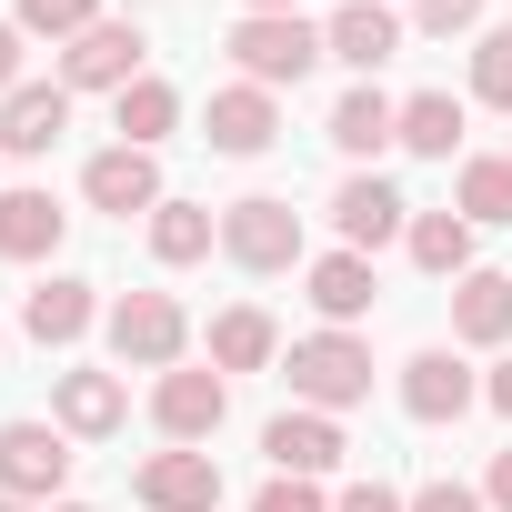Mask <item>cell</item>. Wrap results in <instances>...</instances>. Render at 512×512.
Returning <instances> with one entry per match:
<instances>
[{"label": "cell", "mask_w": 512, "mask_h": 512, "mask_svg": "<svg viewBox=\"0 0 512 512\" xmlns=\"http://www.w3.org/2000/svg\"><path fill=\"white\" fill-rule=\"evenodd\" d=\"M221 51H231V71L241 81H262V91H302L332 51H322V21H302V11H241L231 31H221Z\"/></svg>", "instance_id": "6da1fadb"}, {"label": "cell", "mask_w": 512, "mask_h": 512, "mask_svg": "<svg viewBox=\"0 0 512 512\" xmlns=\"http://www.w3.org/2000/svg\"><path fill=\"white\" fill-rule=\"evenodd\" d=\"M282 382H292V402L302 412H352V402H372V342L362 332H302L292 352H282Z\"/></svg>", "instance_id": "7a4b0ae2"}, {"label": "cell", "mask_w": 512, "mask_h": 512, "mask_svg": "<svg viewBox=\"0 0 512 512\" xmlns=\"http://www.w3.org/2000/svg\"><path fill=\"white\" fill-rule=\"evenodd\" d=\"M101 342H111V362L121 372H181V352H191V312L171 302V292H111V312H101Z\"/></svg>", "instance_id": "3957f363"}, {"label": "cell", "mask_w": 512, "mask_h": 512, "mask_svg": "<svg viewBox=\"0 0 512 512\" xmlns=\"http://www.w3.org/2000/svg\"><path fill=\"white\" fill-rule=\"evenodd\" d=\"M221 262H241V272H302L312 262V241H302V211L282 201V191H241L231 211H221Z\"/></svg>", "instance_id": "277c9868"}, {"label": "cell", "mask_w": 512, "mask_h": 512, "mask_svg": "<svg viewBox=\"0 0 512 512\" xmlns=\"http://www.w3.org/2000/svg\"><path fill=\"white\" fill-rule=\"evenodd\" d=\"M71 462H81V452H71L61 422H31V412H21V422H0V492H11V502H41V512L71 502V492H61Z\"/></svg>", "instance_id": "5b68a950"}, {"label": "cell", "mask_w": 512, "mask_h": 512, "mask_svg": "<svg viewBox=\"0 0 512 512\" xmlns=\"http://www.w3.org/2000/svg\"><path fill=\"white\" fill-rule=\"evenodd\" d=\"M221 422H231V372L181 362V372H161V382H151V432H161V442H191V452H201Z\"/></svg>", "instance_id": "8992f818"}, {"label": "cell", "mask_w": 512, "mask_h": 512, "mask_svg": "<svg viewBox=\"0 0 512 512\" xmlns=\"http://www.w3.org/2000/svg\"><path fill=\"white\" fill-rule=\"evenodd\" d=\"M141 71H151V31H141V21H91V31L61 51V91H111V101H121Z\"/></svg>", "instance_id": "52a82bcc"}, {"label": "cell", "mask_w": 512, "mask_h": 512, "mask_svg": "<svg viewBox=\"0 0 512 512\" xmlns=\"http://www.w3.org/2000/svg\"><path fill=\"white\" fill-rule=\"evenodd\" d=\"M201 141H211L221 161H262V151L282 141V91H262V81H221V91L201 101Z\"/></svg>", "instance_id": "ba28073f"}, {"label": "cell", "mask_w": 512, "mask_h": 512, "mask_svg": "<svg viewBox=\"0 0 512 512\" xmlns=\"http://www.w3.org/2000/svg\"><path fill=\"white\" fill-rule=\"evenodd\" d=\"M81 201H91V211H111V221H151L171 191H161V161H151V151L111 141V151H91V161H81Z\"/></svg>", "instance_id": "9c48e42d"}, {"label": "cell", "mask_w": 512, "mask_h": 512, "mask_svg": "<svg viewBox=\"0 0 512 512\" xmlns=\"http://www.w3.org/2000/svg\"><path fill=\"white\" fill-rule=\"evenodd\" d=\"M332 231H342V251H362V262H372L382 241H402V231H412V201H402V181H382V171H352V181L332 191Z\"/></svg>", "instance_id": "30bf717a"}, {"label": "cell", "mask_w": 512, "mask_h": 512, "mask_svg": "<svg viewBox=\"0 0 512 512\" xmlns=\"http://www.w3.org/2000/svg\"><path fill=\"white\" fill-rule=\"evenodd\" d=\"M101 282H81V272H51V282H31L21 292V332L41 342V352H71L81 332H101Z\"/></svg>", "instance_id": "8fae6325"}, {"label": "cell", "mask_w": 512, "mask_h": 512, "mask_svg": "<svg viewBox=\"0 0 512 512\" xmlns=\"http://www.w3.org/2000/svg\"><path fill=\"white\" fill-rule=\"evenodd\" d=\"M472 402H482V372H472L452 342H432V352H412V362H402V412H412V422H432V432H442V422H462Z\"/></svg>", "instance_id": "7c38bea8"}, {"label": "cell", "mask_w": 512, "mask_h": 512, "mask_svg": "<svg viewBox=\"0 0 512 512\" xmlns=\"http://www.w3.org/2000/svg\"><path fill=\"white\" fill-rule=\"evenodd\" d=\"M51 422H61L71 442H111V432L131 422V382H121V372L71 362V372H51Z\"/></svg>", "instance_id": "4fadbf2b"}, {"label": "cell", "mask_w": 512, "mask_h": 512, "mask_svg": "<svg viewBox=\"0 0 512 512\" xmlns=\"http://www.w3.org/2000/svg\"><path fill=\"white\" fill-rule=\"evenodd\" d=\"M402 41H412V21L392 11V0H342V11L322 21V51L342 61V71H382V61H402Z\"/></svg>", "instance_id": "5bb4252c"}, {"label": "cell", "mask_w": 512, "mask_h": 512, "mask_svg": "<svg viewBox=\"0 0 512 512\" xmlns=\"http://www.w3.org/2000/svg\"><path fill=\"white\" fill-rule=\"evenodd\" d=\"M262 452H272V472H292V482H332L352 442H342V422H332V412H302V402H292V412H272V422H262Z\"/></svg>", "instance_id": "9a60e30c"}, {"label": "cell", "mask_w": 512, "mask_h": 512, "mask_svg": "<svg viewBox=\"0 0 512 512\" xmlns=\"http://www.w3.org/2000/svg\"><path fill=\"white\" fill-rule=\"evenodd\" d=\"M131 492H141V512H221V462L191 452V442H171V452H151L131 472Z\"/></svg>", "instance_id": "2e32d148"}, {"label": "cell", "mask_w": 512, "mask_h": 512, "mask_svg": "<svg viewBox=\"0 0 512 512\" xmlns=\"http://www.w3.org/2000/svg\"><path fill=\"white\" fill-rule=\"evenodd\" d=\"M372 292H382V272L362 262V251H312V262H302V302L322 312V332H352L362 312H372Z\"/></svg>", "instance_id": "e0dca14e"}, {"label": "cell", "mask_w": 512, "mask_h": 512, "mask_svg": "<svg viewBox=\"0 0 512 512\" xmlns=\"http://www.w3.org/2000/svg\"><path fill=\"white\" fill-rule=\"evenodd\" d=\"M61 131H71V91L61 81H21L0 101V161H41V151H61Z\"/></svg>", "instance_id": "ac0fdd59"}, {"label": "cell", "mask_w": 512, "mask_h": 512, "mask_svg": "<svg viewBox=\"0 0 512 512\" xmlns=\"http://www.w3.org/2000/svg\"><path fill=\"white\" fill-rule=\"evenodd\" d=\"M322 131H332V151L362 171V161H382V151H392V131H402V101H392L382 81H352V91L332 101V121H322Z\"/></svg>", "instance_id": "d6986e66"}, {"label": "cell", "mask_w": 512, "mask_h": 512, "mask_svg": "<svg viewBox=\"0 0 512 512\" xmlns=\"http://www.w3.org/2000/svg\"><path fill=\"white\" fill-rule=\"evenodd\" d=\"M61 231H71V211H61L41 181H11V191H0V262H51Z\"/></svg>", "instance_id": "ffe728a7"}, {"label": "cell", "mask_w": 512, "mask_h": 512, "mask_svg": "<svg viewBox=\"0 0 512 512\" xmlns=\"http://www.w3.org/2000/svg\"><path fill=\"white\" fill-rule=\"evenodd\" d=\"M512 342V272H462L452 282V352H502Z\"/></svg>", "instance_id": "44dd1931"}, {"label": "cell", "mask_w": 512, "mask_h": 512, "mask_svg": "<svg viewBox=\"0 0 512 512\" xmlns=\"http://www.w3.org/2000/svg\"><path fill=\"white\" fill-rule=\"evenodd\" d=\"M211 372H282V322L262 302L211 312Z\"/></svg>", "instance_id": "7402d4cb"}, {"label": "cell", "mask_w": 512, "mask_h": 512, "mask_svg": "<svg viewBox=\"0 0 512 512\" xmlns=\"http://www.w3.org/2000/svg\"><path fill=\"white\" fill-rule=\"evenodd\" d=\"M141 231H151V262H161V272H191V262L221 251V211H201V201H161Z\"/></svg>", "instance_id": "603a6c76"}, {"label": "cell", "mask_w": 512, "mask_h": 512, "mask_svg": "<svg viewBox=\"0 0 512 512\" xmlns=\"http://www.w3.org/2000/svg\"><path fill=\"white\" fill-rule=\"evenodd\" d=\"M462 121H472V101H452V91H412L392 151H412V161H452V151H462Z\"/></svg>", "instance_id": "cb8c5ba5"}, {"label": "cell", "mask_w": 512, "mask_h": 512, "mask_svg": "<svg viewBox=\"0 0 512 512\" xmlns=\"http://www.w3.org/2000/svg\"><path fill=\"white\" fill-rule=\"evenodd\" d=\"M402 251H412V272H432V282H462V272H482V262H472V221H462V211H412Z\"/></svg>", "instance_id": "d4e9b609"}, {"label": "cell", "mask_w": 512, "mask_h": 512, "mask_svg": "<svg viewBox=\"0 0 512 512\" xmlns=\"http://www.w3.org/2000/svg\"><path fill=\"white\" fill-rule=\"evenodd\" d=\"M111 131H121L131 151H161V141L181 131V91H171L161 71H141V81H131L121 101H111Z\"/></svg>", "instance_id": "484cf974"}, {"label": "cell", "mask_w": 512, "mask_h": 512, "mask_svg": "<svg viewBox=\"0 0 512 512\" xmlns=\"http://www.w3.org/2000/svg\"><path fill=\"white\" fill-rule=\"evenodd\" d=\"M452 211H462L472 231L512 221V151H472V161L452 171Z\"/></svg>", "instance_id": "4316f807"}, {"label": "cell", "mask_w": 512, "mask_h": 512, "mask_svg": "<svg viewBox=\"0 0 512 512\" xmlns=\"http://www.w3.org/2000/svg\"><path fill=\"white\" fill-rule=\"evenodd\" d=\"M462 91H472V101H492V111H512V21H492V31L472 41V71H462Z\"/></svg>", "instance_id": "83f0119b"}, {"label": "cell", "mask_w": 512, "mask_h": 512, "mask_svg": "<svg viewBox=\"0 0 512 512\" xmlns=\"http://www.w3.org/2000/svg\"><path fill=\"white\" fill-rule=\"evenodd\" d=\"M11 21H21L31 41H61V51H71V41H81L91 21H111V11H101V0H11Z\"/></svg>", "instance_id": "f1b7e54d"}, {"label": "cell", "mask_w": 512, "mask_h": 512, "mask_svg": "<svg viewBox=\"0 0 512 512\" xmlns=\"http://www.w3.org/2000/svg\"><path fill=\"white\" fill-rule=\"evenodd\" d=\"M412 31L422 41H482L492 31V0H412Z\"/></svg>", "instance_id": "f546056e"}, {"label": "cell", "mask_w": 512, "mask_h": 512, "mask_svg": "<svg viewBox=\"0 0 512 512\" xmlns=\"http://www.w3.org/2000/svg\"><path fill=\"white\" fill-rule=\"evenodd\" d=\"M332 512H412V492H402V482H382V472H362V482H342V492H332Z\"/></svg>", "instance_id": "4dcf8cb0"}, {"label": "cell", "mask_w": 512, "mask_h": 512, "mask_svg": "<svg viewBox=\"0 0 512 512\" xmlns=\"http://www.w3.org/2000/svg\"><path fill=\"white\" fill-rule=\"evenodd\" d=\"M251 512H332V502H322V482H292V472H272L262 492H251Z\"/></svg>", "instance_id": "1f68e13d"}, {"label": "cell", "mask_w": 512, "mask_h": 512, "mask_svg": "<svg viewBox=\"0 0 512 512\" xmlns=\"http://www.w3.org/2000/svg\"><path fill=\"white\" fill-rule=\"evenodd\" d=\"M412 512H492V502H482V482H452V472H442V482L412 492Z\"/></svg>", "instance_id": "d6a6232c"}, {"label": "cell", "mask_w": 512, "mask_h": 512, "mask_svg": "<svg viewBox=\"0 0 512 512\" xmlns=\"http://www.w3.org/2000/svg\"><path fill=\"white\" fill-rule=\"evenodd\" d=\"M21 41H31L21 21H0V101H11V91H21Z\"/></svg>", "instance_id": "836d02e7"}, {"label": "cell", "mask_w": 512, "mask_h": 512, "mask_svg": "<svg viewBox=\"0 0 512 512\" xmlns=\"http://www.w3.org/2000/svg\"><path fill=\"white\" fill-rule=\"evenodd\" d=\"M482 502H492V512H512V442L492 452V472H482Z\"/></svg>", "instance_id": "e575fe53"}, {"label": "cell", "mask_w": 512, "mask_h": 512, "mask_svg": "<svg viewBox=\"0 0 512 512\" xmlns=\"http://www.w3.org/2000/svg\"><path fill=\"white\" fill-rule=\"evenodd\" d=\"M482 402H492V412H502V422H512V352H502V362H492V372H482Z\"/></svg>", "instance_id": "d590c367"}, {"label": "cell", "mask_w": 512, "mask_h": 512, "mask_svg": "<svg viewBox=\"0 0 512 512\" xmlns=\"http://www.w3.org/2000/svg\"><path fill=\"white\" fill-rule=\"evenodd\" d=\"M241 11H302V0H241Z\"/></svg>", "instance_id": "8d00e7d4"}, {"label": "cell", "mask_w": 512, "mask_h": 512, "mask_svg": "<svg viewBox=\"0 0 512 512\" xmlns=\"http://www.w3.org/2000/svg\"><path fill=\"white\" fill-rule=\"evenodd\" d=\"M0 512H31V502H11V492H0Z\"/></svg>", "instance_id": "74e56055"}, {"label": "cell", "mask_w": 512, "mask_h": 512, "mask_svg": "<svg viewBox=\"0 0 512 512\" xmlns=\"http://www.w3.org/2000/svg\"><path fill=\"white\" fill-rule=\"evenodd\" d=\"M51 512H91V502H51Z\"/></svg>", "instance_id": "f35d334b"}, {"label": "cell", "mask_w": 512, "mask_h": 512, "mask_svg": "<svg viewBox=\"0 0 512 512\" xmlns=\"http://www.w3.org/2000/svg\"><path fill=\"white\" fill-rule=\"evenodd\" d=\"M0 191H11V181H0Z\"/></svg>", "instance_id": "ab89813d"}]
</instances>
